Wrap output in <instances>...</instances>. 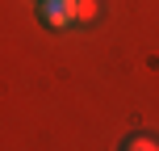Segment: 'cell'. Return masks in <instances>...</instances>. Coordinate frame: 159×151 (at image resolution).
Listing matches in <instances>:
<instances>
[{
    "label": "cell",
    "mask_w": 159,
    "mask_h": 151,
    "mask_svg": "<svg viewBox=\"0 0 159 151\" xmlns=\"http://www.w3.org/2000/svg\"><path fill=\"white\" fill-rule=\"evenodd\" d=\"M126 147H130V151H151V147H159V143H155V139H130Z\"/></svg>",
    "instance_id": "3957f363"
},
{
    "label": "cell",
    "mask_w": 159,
    "mask_h": 151,
    "mask_svg": "<svg viewBox=\"0 0 159 151\" xmlns=\"http://www.w3.org/2000/svg\"><path fill=\"white\" fill-rule=\"evenodd\" d=\"M38 17H42L46 30H67V25L75 21V4H71V0H42Z\"/></svg>",
    "instance_id": "6da1fadb"
},
{
    "label": "cell",
    "mask_w": 159,
    "mask_h": 151,
    "mask_svg": "<svg viewBox=\"0 0 159 151\" xmlns=\"http://www.w3.org/2000/svg\"><path fill=\"white\" fill-rule=\"evenodd\" d=\"M75 4V21H92L96 17V0H71Z\"/></svg>",
    "instance_id": "7a4b0ae2"
}]
</instances>
